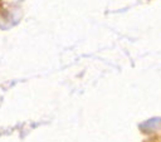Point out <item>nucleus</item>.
Wrapping results in <instances>:
<instances>
[]
</instances>
